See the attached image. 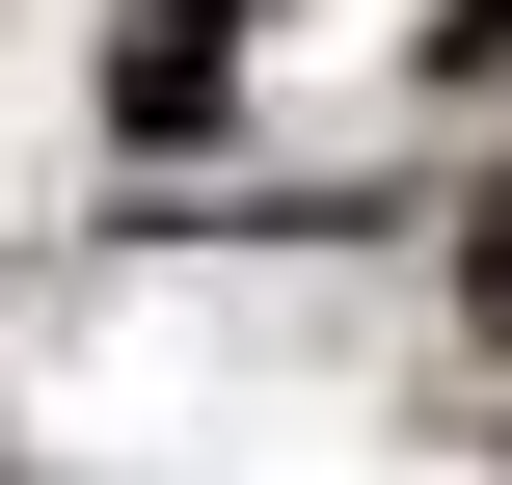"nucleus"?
Returning a JSON list of instances; mask_svg holds the SVG:
<instances>
[{
    "mask_svg": "<svg viewBox=\"0 0 512 485\" xmlns=\"http://www.w3.org/2000/svg\"><path fill=\"white\" fill-rule=\"evenodd\" d=\"M459 297H486V351H512V189H486V243H459Z\"/></svg>",
    "mask_w": 512,
    "mask_h": 485,
    "instance_id": "1",
    "label": "nucleus"
},
{
    "mask_svg": "<svg viewBox=\"0 0 512 485\" xmlns=\"http://www.w3.org/2000/svg\"><path fill=\"white\" fill-rule=\"evenodd\" d=\"M459 27H512V0H459Z\"/></svg>",
    "mask_w": 512,
    "mask_h": 485,
    "instance_id": "2",
    "label": "nucleus"
}]
</instances>
